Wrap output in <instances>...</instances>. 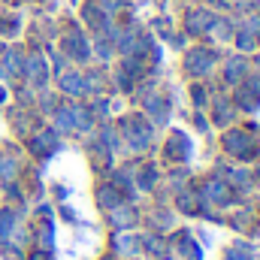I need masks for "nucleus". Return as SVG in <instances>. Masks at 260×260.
Returning a JSON list of instances; mask_svg holds the SVG:
<instances>
[{
  "instance_id": "obj_1",
  "label": "nucleus",
  "mask_w": 260,
  "mask_h": 260,
  "mask_svg": "<svg viewBox=\"0 0 260 260\" xmlns=\"http://www.w3.org/2000/svg\"><path fill=\"white\" fill-rule=\"evenodd\" d=\"M212 21H215V18H212L209 12H191V15H188V30H191V34L212 30Z\"/></svg>"
},
{
  "instance_id": "obj_2",
  "label": "nucleus",
  "mask_w": 260,
  "mask_h": 260,
  "mask_svg": "<svg viewBox=\"0 0 260 260\" xmlns=\"http://www.w3.org/2000/svg\"><path fill=\"white\" fill-rule=\"evenodd\" d=\"M209 67H212V55L209 52H203V49L191 52V58H188V70L191 73H206Z\"/></svg>"
},
{
  "instance_id": "obj_3",
  "label": "nucleus",
  "mask_w": 260,
  "mask_h": 260,
  "mask_svg": "<svg viewBox=\"0 0 260 260\" xmlns=\"http://www.w3.org/2000/svg\"><path fill=\"white\" fill-rule=\"evenodd\" d=\"M79 85H82V79H79V76H64V91L76 94V91H82Z\"/></svg>"
},
{
  "instance_id": "obj_4",
  "label": "nucleus",
  "mask_w": 260,
  "mask_h": 260,
  "mask_svg": "<svg viewBox=\"0 0 260 260\" xmlns=\"http://www.w3.org/2000/svg\"><path fill=\"white\" fill-rule=\"evenodd\" d=\"M30 73H37V82H40V85L46 82V70H43V61H40V58L30 61Z\"/></svg>"
},
{
  "instance_id": "obj_5",
  "label": "nucleus",
  "mask_w": 260,
  "mask_h": 260,
  "mask_svg": "<svg viewBox=\"0 0 260 260\" xmlns=\"http://www.w3.org/2000/svg\"><path fill=\"white\" fill-rule=\"evenodd\" d=\"M242 70H245V67H242V61H230V70H227V79H230V82H236V79L242 76Z\"/></svg>"
},
{
  "instance_id": "obj_6",
  "label": "nucleus",
  "mask_w": 260,
  "mask_h": 260,
  "mask_svg": "<svg viewBox=\"0 0 260 260\" xmlns=\"http://www.w3.org/2000/svg\"><path fill=\"white\" fill-rule=\"evenodd\" d=\"M239 46H242V49H251V46H254V40H251L248 34H242V37H239Z\"/></svg>"
},
{
  "instance_id": "obj_7",
  "label": "nucleus",
  "mask_w": 260,
  "mask_h": 260,
  "mask_svg": "<svg viewBox=\"0 0 260 260\" xmlns=\"http://www.w3.org/2000/svg\"><path fill=\"white\" fill-rule=\"evenodd\" d=\"M103 9H109V12L118 9V0H103Z\"/></svg>"
}]
</instances>
